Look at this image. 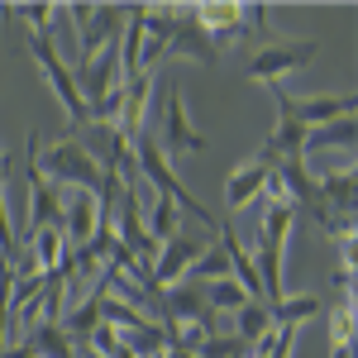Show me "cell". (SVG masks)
I'll use <instances>...</instances> for the list:
<instances>
[{"label":"cell","instance_id":"16","mask_svg":"<svg viewBox=\"0 0 358 358\" xmlns=\"http://www.w3.org/2000/svg\"><path fill=\"white\" fill-rule=\"evenodd\" d=\"M201 301H206V310H239L248 296L234 277H220V282H206L201 287Z\"/></svg>","mask_w":358,"mask_h":358},{"label":"cell","instance_id":"11","mask_svg":"<svg viewBox=\"0 0 358 358\" xmlns=\"http://www.w3.org/2000/svg\"><path fill=\"white\" fill-rule=\"evenodd\" d=\"M320 310H325V296H315V292H301V296H282V301H273V325L301 330L306 320H315Z\"/></svg>","mask_w":358,"mask_h":358},{"label":"cell","instance_id":"2","mask_svg":"<svg viewBox=\"0 0 358 358\" xmlns=\"http://www.w3.org/2000/svg\"><path fill=\"white\" fill-rule=\"evenodd\" d=\"M134 167H138V177H148V182H153V192L167 196L177 210L196 215V220L206 224V229H215V224H220L215 215H210V210H206V206H201V201H196L192 192H187V187H182V182H177V172H172V163H167V153L158 148V138H143V134L134 138Z\"/></svg>","mask_w":358,"mask_h":358},{"label":"cell","instance_id":"17","mask_svg":"<svg viewBox=\"0 0 358 358\" xmlns=\"http://www.w3.org/2000/svg\"><path fill=\"white\" fill-rule=\"evenodd\" d=\"M192 277H196V282H220V277H229V258H224V248L220 244L206 248V253L192 263Z\"/></svg>","mask_w":358,"mask_h":358},{"label":"cell","instance_id":"10","mask_svg":"<svg viewBox=\"0 0 358 358\" xmlns=\"http://www.w3.org/2000/svg\"><path fill=\"white\" fill-rule=\"evenodd\" d=\"M354 153V115L349 120H334V124H320V129H306V158H320V153Z\"/></svg>","mask_w":358,"mask_h":358},{"label":"cell","instance_id":"8","mask_svg":"<svg viewBox=\"0 0 358 358\" xmlns=\"http://www.w3.org/2000/svg\"><path fill=\"white\" fill-rule=\"evenodd\" d=\"M354 96H310V101H292V120L301 129H320V124H334V120H349L354 115Z\"/></svg>","mask_w":358,"mask_h":358},{"label":"cell","instance_id":"9","mask_svg":"<svg viewBox=\"0 0 358 358\" xmlns=\"http://www.w3.org/2000/svg\"><path fill=\"white\" fill-rule=\"evenodd\" d=\"M167 53H172V57H192V62H201V67H215V62H220V48H215V38H210L206 29L196 24L192 15L177 24L172 43H167Z\"/></svg>","mask_w":358,"mask_h":358},{"label":"cell","instance_id":"4","mask_svg":"<svg viewBox=\"0 0 358 358\" xmlns=\"http://www.w3.org/2000/svg\"><path fill=\"white\" fill-rule=\"evenodd\" d=\"M153 101H158V115H163V138H158V148H163V153H201V148H206V134L187 120L182 91L163 77V82H153Z\"/></svg>","mask_w":358,"mask_h":358},{"label":"cell","instance_id":"1","mask_svg":"<svg viewBox=\"0 0 358 358\" xmlns=\"http://www.w3.org/2000/svg\"><path fill=\"white\" fill-rule=\"evenodd\" d=\"M38 172H43L53 187H77V192H91V196H101V187H106V167L96 163L72 134L57 138L48 153L38 148Z\"/></svg>","mask_w":358,"mask_h":358},{"label":"cell","instance_id":"14","mask_svg":"<svg viewBox=\"0 0 358 358\" xmlns=\"http://www.w3.org/2000/svg\"><path fill=\"white\" fill-rule=\"evenodd\" d=\"M292 220H296V210H292V206H282V201H268V215H263V229H258V244H268V248H287Z\"/></svg>","mask_w":358,"mask_h":358},{"label":"cell","instance_id":"3","mask_svg":"<svg viewBox=\"0 0 358 358\" xmlns=\"http://www.w3.org/2000/svg\"><path fill=\"white\" fill-rule=\"evenodd\" d=\"M24 48L34 53V62L43 67V77H48V86H53V96L62 101V110H67V120H72V129H82L91 115H86V101H82V91H77L72 67L62 62V48H57L53 38H38V34H29Z\"/></svg>","mask_w":358,"mask_h":358},{"label":"cell","instance_id":"6","mask_svg":"<svg viewBox=\"0 0 358 358\" xmlns=\"http://www.w3.org/2000/svg\"><path fill=\"white\" fill-rule=\"evenodd\" d=\"M206 248H210L206 239H196V234H187V229H177V234H172V239H167V244L158 248L153 268H148V273H153V287H158V292L177 287L182 277L192 273V263L201 258V253H206Z\"/></svg>","mask_w":358,"mask_h":358},{"label":"cell","instance_id":"5","mask_svg":"<svg viewBox=\"0 0 358 358\" xmlns=\"http://www.w3.org/2000/svg\"><path fill=\"white\" fill-rule=\"evenodd\" d=\"M315 53H320V43H310V38H301V43H273V48L253 53V62H248V82L277 86L282 77H292V72H301L306 62H315Z\"/></svg>","mask_w":358,"mask_h":358},{"label":"cell","instance_id":"7","mask_svg":"<svg viewBox=\"0 0 358 358\" xmlns=\"http://www.w3.org/2000/svg\"><path fill=\"white\" fill-rule=\"evenodd\" d=\"M268 177H273V167H268V163L244 158V163L229 172V182H224V201H229V210H248L258 196L268 192Z\"/></svg>","mask_w":358,"mask_h":358},{"label":"cell","instance_id":"12","mask_svg":"<svg viewBox=\"0 0 358 358\" xmlns=\"http://www.w3.org/2000/svg\"><path fill=\"white\" fill-rule=\"evenodd\" d=\"M268 330H273V306L268 301H244L239 310H234V339H239L244 349L258 344Z\"/></svg>","mask_w":358,"mask_h":358},{"label":"cell","instance_id":"15","mask_svg":"<svg viewBox=\"0 0 358 358\" xmlns=\"http://www.w3.org/2000/svg\"><path fill=\"white\" fill-rule=\"evenodd\" d=\"M143 229H148V239H153V244L163 248L167 239L182 229V210H177L167 196H158V201H153V215H148V224H143Z\"/></svg>","mask_w":358,"mask_h":358},{"label":"cell","instance_id":"13","mask_svg":"<svg viewBox=\"0 0 358 358\" xmlns=\"http://www.w3.org/2000/svg\"><path fill=\"white\" fill-rule=\"evenodd\" d=\"M29 358H77V349H72V339L62 334V325H38V330H29Z\"/></svg>","mask_w":358,"mask_h":358}]
</instances>
